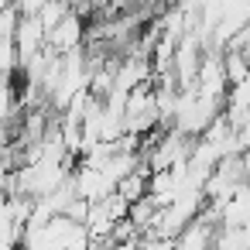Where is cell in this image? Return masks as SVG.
<instances>
[{
	"instance_id": "obj_2",
	"label": "cell",
	"mask_w": 250,
	"mask_h": 250,
	"mask_svg": "<svg viewBox=\"0 0 250 250\" xmlns=\"http://www.w3.org/2000/svg\"><path fill=\"white\" fill-rule=\"evenodd\" d=\"M14 7L21 11V18H38V14L48 7V0H18Z\"/></svg>"
},
{
	"instance_id": "obj_1",
	"label": "cell",
	"mask_w": 250,
	"mask_h": 250,
	"mask_svg": "<svg viewBox=\"0 0 250 250\" xmlns=\"http://www.w3.org/2000/svg\"><path fill=\"white\" fill-rule=\"evenodd\" d=\"M223 72H226L229 86L250 83V62H247V55L243 52H223Z\"/></svg>"
}]
</instances>
